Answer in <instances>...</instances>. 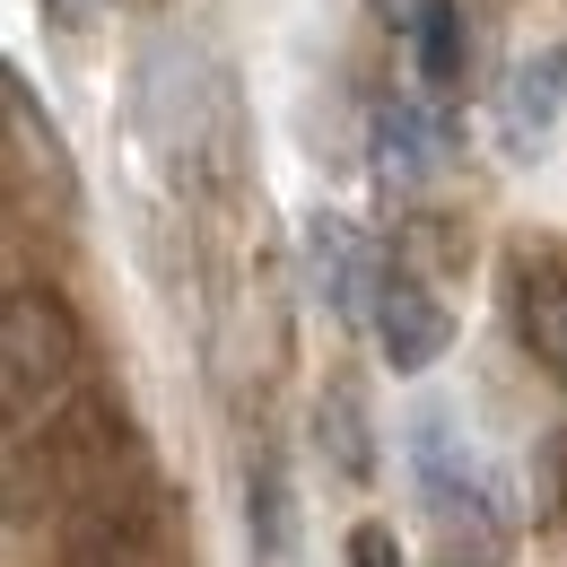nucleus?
<instances>
[{
  "label": "nucleus",
  "instance_id": "obj_4",
  "mask_svg": "<svg viewBox=\"0 0 567 567\" xmlns=\"http://www.w3.org/2000/svg\"><path fill=\"white\" fill-rule=\"evenodd\" d=\"M157 559V497H148L141 463L123 481H105L96 497L71 506V542H62V567H148Z\"/></svg>",
  "mask_w": 567,
  "mask_h": 567
},
{
  "label": "nucleus",
  "instance_id": "obj_9",
  "mask_svg": "<svg viewBox=\"0 0 567 567\" xmlns=\"http://www.w3.org/2000/svg\"><path fill=\"white\" fill-rule=\"evenodd\" d=\"M306 280H315V297H323L341 323H367L384 271H367V236H358L341 210H306Z\"/></svg>",
  "mask_w": 567,
  "mask_h": 567
},
{
  "label": "nucleus",
  "instance_id": "obj_6",
  "mask_svg": "<svg viewBox=\"0 0 567 567\" xmlns=\"http://www.w3.org/2000/svg\"><path fill=\"white\" fill-rule=\"evenodd\" d=\"M375 350H384V367L393 375H420V367H436L445 358V341H454V315H445V297L420 280V271H402V262H384V280H375Z\"/></svg>",
  "mask_w": 567,
  "mask_h": 567
},
{
  "label": "nucleus",
  "instance_id": "obj_1",
  "mask_svg": "<svg viewBox=\"0 0 567 567\" xmlns=\"http://www.w3.org/2000/svg\"><path fill=\"white\" fill-rule=\"evenodd\" d=\"M141 132L175 175H202V184H227L236 157H245L236 87H227V71H218L202 44H184V35H157L141 53Z\"/></svg>",
  "mask_w": 567,
  "mask_h": 567
},
{
  "label": "nucleus",
  "instance_id": "obj_16",
  "mask_svg": "<svg viewBox=\"0 0 567 567\" xmlns=\"http://www.w3.org/2000/svg\"><path fill=\"white\" fill-rule=\"evenodd\" d=\"M367 9H375L384 27H402V35H420V18L436 9V0H367Z\"/></svg>",
  "mask_w": 567,
  "mask_h": 567
},
{
  "label": "nucleus",
  "instance_id": "obj_3",
  "mask_svg": "<svg viewBox=\"0 0 567 567\" xmlns=\"http://www.w3.org/2000/svg\"><path fill=\"white\" fill-rule=\"evenodd\" d=\"M411 472H420V497H427L436 524H472V533L497 524L489 463H481V445L445 420V411H420V420H411Z\"/></svg>",
  "mask_w": 567,
  "mask_h": 567
},
{
  "label": "nucleus",
  "instance_id": "obj_11",
  "mask_svg": "<svg viewBox=\"0 0 567 567\" xmlns=\"http://www.w3.org/2000/svg\"><path fill=\"white\" fill-rule=\"evenodd\" d=\"M245 542H254V567H297V489L271 454L245 472Z\"/></svg>",
  "mask_w": 567,
  "mask_h": 567
},
{
  "label": "nucleus",
  "instance_id": "obj_10",
  "mask_svg": "<svg viewBox=\"0 0 567 567\" xmlns=\"http://www.w3.org/2000/svg\"><path fill=\"white\" fill-rule=\"evenodd\" d=\"M506 315H515V341L567 375V262L559 254H515L506 271Z\"/></svg>",
  "mask_w": 567,
  "mask_h": 567
},
{
  "label": "nucleus",
  "instance_id": "obj_8",
  "mask_svg": "<svg viewBox=\"0 0 567 567\" xmlns=\"http://www.w3.org/2000/svg\"><path fill=\"white\" fill-rule=\"evenodd\" d=\"M454 157V114L436 96H384L375 105V175L384 184H427L436 166Z\"/></svg>",
  "mask_w": 567,
  "mask_h": 567
},
{
  "label": "nucleus",
  "instance_id": "obj_17",
  "mask_svg": "<svg viewBox=\"0 0 567 567\" xmlns=\"http://www.w3.org/2000/svg\"><path fill=\"white\" fill-rule=\"evenodd\" d=\"M445 567H481V559H445Z\"/></svg>",
  "mask_w": 567,
  "mask_h": 567
},
{
  "label": "nucleus",
  "instance_id": "obj_2",
  "mask_svg": "<svg viewBox=\"0 0 567 567\" xmlns=\"http://www.w3.org/2000/svg\"><path fill=\"white\" fill-rule=\"evenodd\" d=\"M79 375V323L53 288H9L0 306V393H9V420L27 427L35 411H62Z\"/></svg>",
  "mask_w": 567,
  "mask_h": 567
},
{
  "label": "nucleus",
  "instance_id": "obj_14",
  "mask_svg": "<svg viewBox=\"0 0 567 567\" xmlns=\"http://www.w3.org/2000/svg\"><path fill=\"white\" fill-rule=\"evenodd\" d=\"M350 567H402L393 524H358V533H350Z\"/></svg>",
  "mask_w": 567,
  "mask_h": 567
},
{
  "label": "nucleus",
  "instance_id": "obj_12",
  "mask_svg": "<svg viewBox=\"0 0 567 567\" xmlns=\"http://www.w3.org/2000/svg\"><path fill=\"white\" fill-rule=\"evenodd\" d=\"M315 445H323V463H332L341 481H375V427H367L350 384H332V393L315 402Z\"/></svg>",
  "mask_w": 567,
  "mask_h": 567
},
{
  "label": "nucleus",
  "instance_id": "obj_15",
  "mask_svg": "<svg viewBox=\"0 0 567 567\" xmlns=\"http://www.w3.org/2000/svg\"><path fill=\"white\" fill-rule=\"evenodd\" d=\"M96 18H105V0H44V27L53 35H87Z\"/></svg>",
  "mask_w": 567,
  "mask_h": 567
},
{
  "label": "nucleus",
  "instance_id": "obj_13",
  "mask_svg": "<svg viewBox=\"0 0 567 567\" xmlns=\"http://www.w3.org/2000/svg\"><path fill=\"white\" fill-rule=\"evenodd\" d=\"M411 53H420L427 87H463V71H472V18H463V0H436V9H427Z\"/></svg>",
  "mask_w": 567,
  "mask_h": 567
},
{
  "label": "nucleus",
  "instance_id": "obj_5",
  "mask_svg": "<svg viewBox=\"0 0 567 567\" xmlns=\"http://www.w3.org/2000/svg\"><path fill=\"white\" fill-rule=\"evenodd\" d=\"M44 472L71 489V506L132 472V445H123V420H114L105 393H79V402H62V411L44 420Z\"/></svg>",
  "mask_w": 567,
  "mask_h": 567
},
{
  "label": "nucleus",
  "instance_id": "obj_7",
  "mask_svg": "<svg viewBox=\"0 0 567 567\" xmlns=\"http://www.w3.org/2000/svg\"><path fill=\"white\" fill-rule=\"evenodd\" d=\"M567 114V44H524L506 79H497V141L506 157H533V148L559 132Z\"/></svg>",
  "mask_w": 567,
  "mask_h": 567
}]
</instances>
